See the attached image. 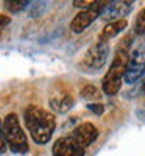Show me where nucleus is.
I'll use <instances>...</instances> for the list:
<instances>
[{
    "label": "nucleus",
    "instance_id": "nucleus-4",
    "mask_svg": "<svg viewBox=\"0 0 145 156\" xmlns=\"http://www.w3.org/2000/svg\"><path fill=\"white\" fill-rule=\"evenodd\" d=\"M108 55H109V44L97 41L83 55V58L78 62V67L84 72H97L106 64Z\"/></svg>",
    "mask_w": 145,
    "mask_h": 156
},
{
    "label": "nucleus",
    "instance_id": "nucleus-15",
    "mask_svg": "<svg viewBox=\"0 0 145 156\" xmlns=\"http://www.w3.org/2000/svg\"><path fill=\"white\" fill-rule=\"evenodd\" d=\"M87 109L92 111L95 115H101L103 111H104V106L101 105L100 101H97V103H89V105H87Z\"/></svg>",
    "mask_w": 145,
    "mask_h": 156
},
{
    "label": "nucleus",
    "instance_id": "nucleus-14",
    "mask_svg": "<svg viewBox=\"0 0 145 156\" xmlns=\"http://www.w3.org/2000/svg\"><path fill=\"white\" fill-rule=\"evenodd\" d=\"M136 33L137 34H145V8L139 12V16L136 19Z\"/></svg>",
    "mask_w": 145,
    "mask_h": 156
},
{
    "label": "nucleus",
    "instance_id": "nucleus-16",
    "mask_svg": "<svg viewBox=\"0 0 145 156\" xmlns=\"http://www.w3.org/2000/svg\"><path fill=\"white\" fill-rule=\"evenodd\" d=\"M6 139H5V131H3V120H0V154L6 151Z\"/></svg>",
    "mask_w": 145,
    "mask_h": 156
},
{
    "label": "nucleus",
    "instance_id": "nucleus-17",
    "mask_svg": "<svg viewBox=\"0 0 145 156\" xmlns=\"http://www.w3.org/2000/svg\"><path fill=\"white\" fill-rule=\"evenodd\" d=\"M42 9H45V3H42V2H39L37 5H36V3H31L30 16H41Z\"/></svg>",
    "mask_w": 145,
    "mask_h": 156
},
{
    "label": "nucleus",
    "instance_id": "nucleus-19",
    "mask_svg": "<svg viewBox=\"0 0 145 156\" xmlns=\"http://www.w3.org/2000/svg\"><path fill=\"white\" fill-rule=\"evenodd\" d=\"M11 22L9 16H5V14H0V34L3 33V30L8 27V23Z\"/></svg>",
    "mask_w": 145,
    "mask_h": 156
},
{
    "label": "nucleus",
    "instance_id": "nucleus-13",
    "mask_svg": "<svg viewBox=\"0 0 145 156\" xmlns=\"http://www.w3.org/2000/svg\"><path fill=\"white\" fill-rule=\"evenodd\" d=\"M30 5V2H23V0H14V2H5V8L11 12V14H16V12L25 9Z\"/></svg>",
    "mask_w": 145,
    "mask_h": 156
},
{
    "label": "nucleus",
    "instance_id": "nucleus-10",
    "mask_svg": "<svg viewBox=\"0 0 145 156\" xmlns=\"http://www.w3.org/2000/svg\"><path fill=\"white\" fill-rule=\"evenodd\" d=\"M78 144H80L83 148L89 147L90 144H94L95 139L98 137V129L95 128V125H92V123H81V125H78L72 134H70Z\"/></svg>",
    "mask_w": 145,
    "mask_h": 156
},
{
    "label": "nucleus",
    "instance_id": "nucleus-11",
    "mask_svg": "<svg viewBox=\"0 0 145 156\" xmlns=\"http://www.w3.org/2000/svg\"><path fill=\"white\" fill-rule=\"evenodd\" d=\"M128 27V22L126 19H122V20H115V22H109L103 27V30L100 31L98 34V41L100 42H108L109 39L115 37L120 31H123L125 28Z\"/></svg>",
    "mask_w": 145,
    "mask_h": 156
},
{
    "label": "nucleus",
    "instance_id": "nucleus-2",
    "mask_svg": "<svg viewBox=\"0 0 145 156\" xmlns=\"http://www.w3.org/2000/svg\"><path fill=\"white\" fill-rule=\"evenodd\" d=\"M25 125L31 134V139L39 145H44L53 136L56 128L55 115L41 106L30 105L25 111Z\"/></svg>",
    "mask_w": 145,
    "mask_h": 156
},
{
    "label": "nucleus",
    "instance_id": "nucleus-5",
    "mask_svg": "<svg viewBox=\"0 0 145 156\" xmlns=\"http://www.w3.org/2000/svg\"><path fill=\"white\" fill-rule=\"evenodd\" d=\"M48 103H50V108L55 112L65 114L67 111H70L75 103L70 86L64 81H56L50 89Z\"/></svg>",
    "mask_w": 145,
    "mask_h": 156
},
{
    "label": "nucleus",
    "instance_id": "nucleus-3",
    "mask_svg": "<svg viewBox=\"0 0 145 156\" xmlns=\"http://www.w3.org/2000/svg\"><path fill=\"white\" fill-rule=\"evenodd\" d=\"M3 131H5V139L6 144L9 145L11 151L14 153H27L28 151V142L25 136L23 129L19 123V119L16 114L9 112L3 119Z\"/></svg>",
    "mask_w": 145,
    "mask_h": 156
},
{
    "label": "nucleus",
    "instance_id": "nucleus-6",
    "mask_svg": "<svg viewBox=\"0 0 145 156\" xmlns=\"http://www.w3.org/2000/svg\"><path fill=\"white\" fill-rule=\"evenodd\" d=\"M106 5H108V2H95L90 8L80 11V12H78V14L72 19V22H70V30H72L73 33H81V31H84L98 16L103 14V11H104V8H106Z\"/></svg>",
    "mask_w": 145,
    "mask_h": 156
},
{
    "label": "nucleus",
    "instance_id": "nucleus-8",
    "mask_svg": "<svg viewBox=\"0 0 145 156\" xmlns=\"http://www.w3.org/2000/svg\"><path fill=\"white\" fill-rule=\"evenodd\" d=\"M51 153H53V156H83L84 148L72 136H65L59 137L53 144Z\"/></svg>",
    "mask_w": 145,
    "mask_h": 156
},
{
    "label": "nucleus",
    "instance_id": "nucleus-18",
    "mask_svg": "<svg viewBox=\"0 0 145 156\" xmlns=\"http://www.w3.org/2000/svg\"><path fill=\"white\" fill-rule=\"evenodd\" d=\"M94 3H95V2H92V0H76V2H73V6L87 9V8H90Z\"/></svg>",
    "mask_w": 145,
    "mask_h": 156
},
{
    "label": "nucleus",
    "instance_id": "nucleus-1",
    "mask_svg": "<svg viewBox=\"0 0 145 156\" xmlns=\"http://www.w3.org/2000/svg\"><path fill=\"white\" fill-rule=\"evenodd\" d=\"M129 44H131V36H126L118 42L115 48L112 64L109 66L106 75L103 76V81H101V89L106 95H115L122 86L123 76L129 62Z\"/></svg>",
    "mask_w": 145,
    "mask_h": 156
},
{
    "label": "nucleus",
    "instance_id": "nucleus-12",
    "mask_svg": "<svg viewBox=\"0 0 145 156\" xmlns=\"http://www.w3.org/2000/svg\"><path fill=\"white\" fill-rule=\"evenodd\" d=\"M80 94L87 101H95L97 103L98 100H101V90L98 87H95L94 84H84L80 90Z\"/></svg>",
    "mask_w": 145,
    "mask_h": 156
},
{
    "label": "nucleus",
    "instance_id": "nucleus-20",
    "mask_svg": "<svg viewBox=\"0 0 145 156\" xmlns=\"http://www.w3.org/2000/svg\"><path fill=\"white\" fill-rule=\"evenodd\" d=\"M142 90H143V94H145V81H143V86H142Z\"/></svg>",
    "mask_w": 145,
    "mask_h": 156
},
{
    "label": "nucleus",
    "instance_id": "nucleus-7",
    "mask_svg": "<svg viewBox=\"0 0 145 156\" xmlns=\"http://www.w3.org/2000/svg\"><path fill=\"white\" fill-rule=\"evenodd\" d=\"M143 72H145V50L139 48L129 55V62H128L123 80L131 84V83L137 81L143 75Z\"/></svg>",
    "mask_w": 145,
    "mask_h": 156
},
{
    "label": "nucleus",
    "instance_id": "nucleus-9",
    "mask_svg": "<svg viewBox=\"0 0 145 156\" xmlns=\"http://www.w3.org/2000/svg\"><path fill=\"white\" fill-rule=\"evenodd\" d=\"M133 3L131 2H108L106 8H104L101 19L109 22H115V20H122L125 19V16L131 11Z\"/></svg>",
    "mask_w": 145,
    "mask_h": 156
}]
</instances>
